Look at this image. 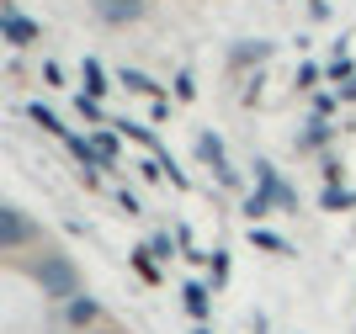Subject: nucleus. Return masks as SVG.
Listing matches in <instances>:
<instances>
[{"label": "nucleus", "mask_w": 356, "mask_h": 334, "mask_svg": "<svg viewBox=\"0 0 356 334\" xmlns=\"http://www.w3.org/2000/svg\"><path fill=\"white\" fill-rule=\"evenodd\" d=\"M250 244H255V249H266V255H293V244H287L282 233L261 228V223H250Z\"/></svg>", "instance_id": "obj_16"}, {"label": "nucleus", "mask_w": 356, "mask_h": 334, "mask_svg": "<svg viewBox=\"0 0 356 334\" xmlns=\"http://www.w3.org/2000/svg\"><path fill=\"white\" fill-rule=\"evenodd\" d=\"M90 11L102 16L106 27H134V22H144V0H90Z\"/></svg>", "instance_id": "obj_7"}, {"label": "nucleus", "mask_w": 356, "mask_h": 334, "mask_svg": "<svg viewBox=\"0 0 356 334\" xmlns=\"http://www.w3.org/2000/svg\"><path fill=\"white\" fill-rule=\"evenodd\" d=\"M90 144H96V154H102L106 170H118V154H122V133L106 122V128H90Z\"/></svg>", "instance_id": "obj_11"}, {"label": "nucleus", "mask_w": 356, "mask_h": 334, "mask_svg": "<svg viewBox=\"0 0 356 334\" xmlns=\"http://www.w3.org/2000/svg\"><path fill=\"white\" fill-rule=\"evenodd\" d=\"M330 16H335L330 0H309V22H330Z\"/></svg>", "instance_id": "obj_26"}, {"label": "nucleus", "mask_w": 356, "mask_h": 334, "mask_svg": "<svg viewBox=\"0 0 356 334\" xmlns=\"http://www.w3.org/2000/svg\"><path fill=\"white\" fill-rule=\"evenodd\" d=\"M319 175H325V186H341V160H330V154H325V165H319Z\"/></svg>", "instance_id": "obj_25"}, {"label": "nucleus", "mask_w": 356, "mask_h": 334, "mask_svg": "<svg viewBox=\"0 0 356 334\" xmlns=\"http://www.w3.org/2000/svg\"><path fill=\"white\" fill-rule=\"evenodd\" d=\"M293 85H298V90H319V85H325V64L303 58V64H298V74H293Z\"/></svg>", "instance_id": "obj_19"}, {"label": "nucleus", "mask_w": 356, "mask_h": 334, "mask_svg": "<svg viewBox=\"0 0 356 334\" xmlns=\"http://www.w3.org/2000/svg\"><path fill=\"white\" fill-rule=\"evenodd\" d=\"M170 90H176V101H197V80H192V69H181L176 80H170Z\"/></svg>", "instance_id": "obj_24"}, {"label": "nucleus", "mask_w": 356, "mask_h": 334, "mask_svg": "<svg viewBox=\"0 0 356 334\" xmlns=\"http://www.w3.org/2000/svg\"><path fill=\"white\" fill-rule=\"evenodd\" d=\"M319 207L325 212H356V186H325L319 191Z\"/></svg>", "instance_id": "obj_14"}, {"label": "nucleus", "mask_w": 356, "mask_h": 334, "mask_svg": "<svg viewBox=\"0 0 356 334\" xmlns=\"http://www.w3.org/2000/svg\"><path fill=\"white\" fill-rule=\"evenodd\" d=\"M255 186H261L271 202H277V212H293V207H298V191L282 181V170H277L271 160H255Z\"/></svg>", "instance_id": "obj_5"}, {"label": "nucleus", "mask_w": 356, "mask_h": 334, "mask_svg": "<svg viewBox=\"0 0 356 334\" xmlns=\"http://www.w3.org/2000/svg\"><path fill=\"white\" fill-rule=\"evenodd\" d=\"M255 334H271V324H266V313H255Z\"/></svg>", "instance_id": "obj_30"}, {"label": "nucleus", "mask_w": 356, "mask_h": 334, "mask_svg": "<svg viewBox=\"0 0 356 334\" xmlns=\"http://www.w3.org/2000/svg\"><path fill=\"white\" fill-rule=\"evenodd\" d=\"M271 53H277V43H266V37H239L234 48H229V69L234 74H255V69H266Z\"/></svg>", "instance_id": "obj_3"}, {"label": "nucleus", "mask_w": 356, "mask_h": 334, "mask_svg": "<svg viewBox=\"0 0 356 334\" xmlns=\"http://www.w3.org/2000/svg\"><path fill=\"white\" fill-rule=\"evenodd\" d=\"M118 207H122V212H138V197H134L128 186H122V191H118Z\"/></svg>", "instance_id": "obj_28"}, {"label": "nucleus", "mask_w": 356, "mask_h": 334, "mask_svg": "<svg viewBox=\"0 0 356 334\" xmlns=\"http://www.w3.org/2000/svg\"><path fill=\"white\" fill-rule=\"evenodd\" d=\"M192 334H213V329H208V324H197V329H192Z\"/></svg>", "instance_id": "obj_31"}, {"label": "nucleus", "mask_w": 356, "mask_h": 334, "mask_svg": "<svg viewBox=\"0 0 356 334\" xmlns=\"http://www.w3.org/2000/svg\"><path fill=\"white\" fill-rule=\"evenodd\" d=\"M86 334H106V329H86Z\"/></svg>", "instance_id": "obj_32"}, {"label": "nucleus", "mask_w": 356, "mask_h": 334, "mask_svg": "<svg viewBox=\"0 0 356 334\" xmlns=\"http://www.w3.org/2000/svg\"><path fill=\"white\" fill-rule=\"evenodd\" d=\"M118 85L122 90H134V96H149V101H160V80L144 69H118Z\"/></svg>", "instance_id": "obj_13"}, {"label": "nucleus", "mask_w": 356, "mask_h": 334, "mask_svg": "<svg viewBox=\"0 0 356 334\" xmlns=\"http://www.w3.org/2000/svg\"><path fill=\"white\" fill-rule=\"evenodd\" d=\"M181 303H186V313H192L197 324H208V313H213V287H208V281H186V287H181Z\"/></svg>", "instance_id": "obj_10"}, {"label": "nucleus", "mask_w": 356, "mask_h": 334, "mask_svg": "<svg viewBox=\"0 0 356 334\" xmlns=\"http://www.w3.org/2000/svg\"><path fill=\"white\" fill-rule=\"evenodd\" d=\"M74 112H80V122H86V128H106V122H112V117H106V106L96 101V96H86V90L74 96Z\"/></svg>", "instance_id": "obj_15"}, {"label": "nucleus", "mask_w": 356, "mask_h": 334, "mask_svg": "<svg viewBox=\"0 0 356 334\" xmlns=\"http://www.w3.org/2000/svg\"><path fill=\"white\" fill-rule=\"evenodd\" d=\"M356 74V64H351V53H335L325 64V85H346V80H351Z\"/></svg>", "instance_id": "obj_21"}, {"label": "nucleus", "mask_w": 356, "mask_h": 334, "mask_svg": "<svg viewBox=\"0 0 356 334\" xmlns=\"http://www.w3.org/2000/svg\"><path fill=\"white\" fill-rule=\"evenodd\" d=\"M80 85H86V96H96V101L112 90V74H106L102 58H86V64H80Z\"/></svg>", "instance_id": "obj_12"}, {"label": "nucleus", "mask_w": 356, "mask_h": 334, "mask_svg": "<svg viewBox=\"0 0 356 334\" xmlns=\"http://www.w3.org/2000/svg\"><path fill=\"white\" fill-rule=\"evenodd\" d=\"M335 122H330V117H309V122H303V133H298V149H303V154H325L330 144H335Z\"/></svg>", "instance_id": "obj_8"}, {"label": "nucleus", "mask_w": 356, "mask_h": 334, "mask_svg": "<svg viewBox=\"0 0 356 334\" xmlns=\"http://www.w3.org/2000/svg\"><path fill=\"white\" fill-rule=\"evenodd\" d=\"M335 96H341V101H356V74L346 80V85H335Z\"/></svg>", "instance_id": "obj_29"}, {"label": "nucleus", "mask_w": 356, "mask_h": 334, "mask_svg": "<svg viewBox=\"0 0 356 334\" xmlns=\"http://www.w3.org/2000/svg\"><path fill=\"white\" fill-rule=\"evenodd\" d=\"M43 80H48V85H64V69H59V64H54V58H48V64H43Z\"/></svg>", "instance_id": "obj_27"}, {"label": "nucleus", "mask_w": 356, "mask_h": 334, "mask_svg": "<svg viewBox=\"0 0 356 334\" xmlns=\"http://www.w3.org/2000/svg\"><path fill=\"white\" fill-rule=\"evenodd\" d=\"M197 160H202V165L213 170V181H218V186H229V191L239 186V170L229 165V149H223V138H218L213 128H202V133H197Z\"/></svg>", "instance_id": "obj_2"}, {"label": "nucleus", "mask_w": 356, "mask_h": 334, "mask_svg": "<svg viewBox=\"0 0 356 334\" xmlns=\"http://www.w3.org/2000/svg\"><path fill=\"white\" fill-rule=\"evenodd\" d=\"M335 106H341V96H335V90H325V85L309 90V112H314V117H335Z\"/></svg>", "instance_id": "obj_22"}, {"label": "nucleus", "mask_w": 356, "mask_h": 334, "mask_svg": "<svg viewBox=\"0 0 356 334\" xmlns=\"http://www.w3.org/2000/svg\"><path fill=\"white\" fill-rule=\"evenodd\" d=\"M208 271H213V287H229V276H234L229 249H208Z\"/></svg>", "instance_id": "obj_20"}, {"label": "nucleus", "mask_w": 356, "mask_h": 334, "mask_svg": "<svg viewBox=\"0 0 356 334\" xmlns=\"http://www.w3.org/2000/svg\"><path fill=\"white\" fill-rule=\"evenodd\" d=\"M96 319H102V303H96V297H90V292H74L70 303H64V324H70V329H96Z\"/></svg>", "instance_id": "obj_9"}, {"label": "nucleus", "mask_w": 356, "mask_h": 334, "mask_svg": "<svg viewBox=\"0 0 356 334\" xmlns=\"http://www.w3.org/2000/svg\"><path fill=\"white\" fill-rule=\"evenodd\" d=\"M32 276H38V287H43V297H54V303H70L80 287V271H74L70 255H43V260H32Z\"/></svg>", "instance_id": "obj_1"}, {"label": "nucleus", "mask_w": 356, "mask_h": 334, "mask_svg": "<svg viewBox=\"0 0 356 334\" xmlns=\"http://www.w3.org/2000/svg\"><path fill=\"white\" fill-rule=\"evenodd\" d=\"M128 260H134V271H138V276L149 281V287H154V281H160V260H154V249H149V244H138L134 255H128Z\"/></svg>", "instance_id": "obj_18"}, {"label": "nucleus", "mask_w": 356, "mask_h": 334, "mask_svg": "<svg viewBox=\"0 0 356 334\" xmlns=\"http://www.w3.org/2000/svg\"><path fill=\"white\" fill-rule=\"evenodd\" d=\"M149 249H154V260H176V255H181V244H176V233H154V239H149Z\"/></svg>", "instance_id": "obj_23"}, {"label": "nucleus", "mask_w": 356, "mask_h": 334, "mask_svg": "<svg viewBox=\"0 0 356 334\" xmlns=\"http://www.w3.org/2000/svg\"><path fill=\"white\" fill-rule=\"evenodd\" d=\"M32 239H38V223H32L22 207L0 202V249H22V244H32Z\"/></svg>", "instance_id": "obj_4"}, {"label": "nucleus", "mask_w": 356, "mask_h": 334, "mask_svg": "<svg viewBox=\"0 0 356 334\" xmlns=\"http://www.w3.org/2000/svg\"><path fill=\"white\" fill-rule=\"evenodd\" d=\"M38 37H43V27H38L32 16H22L16 6H11V11H0V43H11V48H32Z\"/></svg>", "instance_id": "obj_6"}, {"label": "nucleus", "mask_w": 356, "mask_h": 334, "mask_svg": "<svg viewBox=\"0 0 356 334\" xmlns=\"http://www.w3.org/2000/svg\"><path fill=\"white\" fill-rule=\"evenodd\" d=\"M27 117H32V122H38L43 133H54V138H64V133H70V128H64V117L54 112V106H43V101H32V106H27Z\"/></svg>", "instance_id": "obj_17"}]
</instances>
